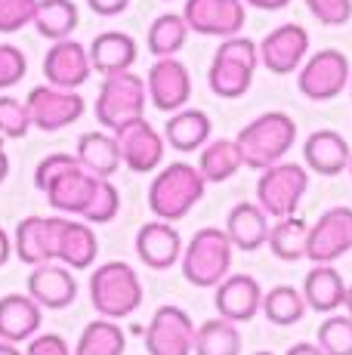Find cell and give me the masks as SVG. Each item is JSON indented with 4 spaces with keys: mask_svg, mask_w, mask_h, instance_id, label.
<instances>
[{
    "mask_svg": "<svg viewBox=\"0 0 352 355\" xmlns=\"http://www.w3.org/2000/svg\"><path fill=\"white\" fill-rule=\"evenodd\" d=\"M103 176L90 173L84 164L78 161V155H46L35 170V186L37 192L46 195L53 210L69 216H84L90 210L93 198L99 192Z\"/></svg>",
    "mask_w": 352,
    "mask_h": 355,
    "instance_id": "1",
    "label": "cell"
},
{
    "mask_svg": "<svg viewBox=\"0 0 352 355\" xmlns=\"http://www.w3.org/2000/svg\"><path fill=\"white\" fill-rule=\"evenodd\" d=\"M204 189L207 182L195 164L176 161L170 167H161L155 173L152 186H148V210L158 220L176 223L204 198Z\"/></svg>",
    "mask_w": 352,
    "mask_h": 355,
    "instance_id": "2",
    "label": "cell"
},
{
    "mask_svg": "<svg viewBox=\"0 0 352 355\" xmlns=\"http://www.w3.org/2000/svg\"><path fill=\"white\" fill-rule=\"evenodd\" d=\"M235 142H238L245 167L266 170V167H272V164H279L284 155L294 148L297 124H294V118L284 112H266L256 121H250L247 127H241Z\"/></svg>",
    "mask_w": 352,
    "mask_h": 355,
    "instance_id": "3",
    "label": "cell"
},
{
    "mask_svg": "<svg viewBox=\"0 0 352 355\" xmlns=\"http://www.w3.org/2000/svg\"><path fill=\"white\" fill-rule=\"evenodd\" d=\"M256 62H260V46L250 37H241V34L222 37L207 71V84L220 99H241L254 84Z\"/></svg>",
    "mask_w": 352,
    "mask_h": 355,
    "instance_id": "4",
    "label": "cell"
},
{
    "mask_svg": "<svg viewBox=\"0 0 352 355\" xmlns=\"http://www.w3.org/2000/svg\"><path fill=\"white\" fill-rule=\"evenodd\" d=\"M232 238L226 229H198L182 250V275L195 288H216L232 269Z\"/></svg>",
    "mask_w": 352,
    "mask_h": 355,
    "instance_id": "5",
    "label": "cell"
},
{
    "mask_svg": "<svg viewBox=\"0 0 352 355\" xmlns=\"http://www.w3.org/2000/svg\"><path fill=\"white\" fill-rule=\"evenodd\" d=\"M90 303L103 318H127L142 306V282L137 269L127 263H112L99 266L90 275Z\"/></svg>",
    "mask_w": 352,
    "mask_h": 355,
    "instance_id": "6",
    "label": "cell"
},
{
    "mask_svg": "<svg viewBox=\"0 0 352 355\" xmlns=\"http://www.w3.org/2000/svg\"><path fill=\"white\" fill-rule=\"evenodd\" d=\"M146 96H148V87L139 74H133V71L108 74L96 96V121L114 133L118 127L142 118Z\"/></svg>",
    "mask_w": 352,
    "mask_h": 355,
    "instance_id": "7",
    "label": "cell"
},
{
    "mask_svg": "<svg viewBox=\"0 0 352 355\" xmlns=\"http://www.w3.org/2000/svg\"><path fill=\"white\" fill-rule=\"evenodd\" d=\"M306 189H309L306 167L290 164V161H279V164H272V167L260 170V180H256V204H260L269 216L284 220V216L297 214Z\"/></svg>",
    "mask_w": 352,
    "mask_h": 355,
    "instance_id": "8",
    "label": "cell"
},
{
    "mask_svg": "<svg viewBox=\"0 0 352 355\" xmlns=\"http://www.w3.org/2000/svg\"><path fill=\"white\" fill-rule=\"evenodd\" d=\"M349 78H352L349 59L343 56L340 50H318L300 65L297 87H300V93L306 99L328 102V99L340 96V93L346 90Z\"/></svg>",
    "mask_w": 352,
    "mask_h": 355,
    "instance_id": "9",
    "label": "cell"
},
{
    "mask_svg": "<svg viewBox=\"0 0 352 355\" xmlns=\"http://www.w3.org/2000/svg\"><path fill=\"white\" fill-rule=\"evenodd\" d=\"M25 105H28V114H31V127L44 130V133H56V130H65V127H71L74 121L84 118L87 102L74 90L44 84L28 93Z\"/></svg>",
    "mask_w": 352,
    "mask_h": 355,
    "instance_id": "10",
    "label": "cell"
},
{
    "mask_svg": "<svg viewBox=\"0 0 352 355\" xmlns=\"http://www.w3.org/2000/svg\"><path fill=\"white\" fill-rule=\"evenodd\" d=\"M352 250V207H331L309 226L306 259L315 266L337 263Z\"/></svg>",
    "mask_w": 352,
    "mask_h": 355,
    "instance_id": "11",
    "label": "cell"
},
{
    "mask_svg": "<svg viewBox=\"0 0 352 355\" xmlns=\"http://www.w3.org/2000/svg\"><path fill=\"white\" fill-rule=\"evenodd\" d=\"M65 216H25L16 226L12 248L25 266L59 263V241H62Z\"/></svg>",
    "mask_w": 352,
    "mask_h": 355,
    "instance_id": "12",
    "label": "cell"
},
{
    "mask_svg": "<svg viewBox=\"0 0 352 355\" xmlns=\"http://www.w3.org/2000/svg\"><path fill=\"white\" fill-rule=\"evenodd\" d=\"M195 331L186 309L179 306H161L146 327V349L148 355H192Z\"/></svg>",
    "mask_w": 352,
    "mask_h": 355,
    "instance_id": "13",
    "label": "cell"
},
{
    "mask_svg": "<svg viewBox=\"0 0 352 355\" xmlns=\"http://www.w3.org/2000/svg\"><path fill=\"white\" fill-rule=\"evenodd\" d=\"M188 31L204 37H235L245 28V0H186L182 6Z\"/></svg>",
    "mask_w": 352,
    "mask_h": 355,
    "instance_id": "14",
    "label": "cell"
},
{
    "mask_svg": "<svg viewBox=\"0 0 352 355\" xmlns=\"http://www.w3.org/2000/svg\"><path fill=\"white\" fill-rule=\"evenodd\" d=\"M114 139H118L121 164H127L133 173H152V170L161 167V161H164L167 139H161V133L148 124L146 118L118 127L114 130Z\"/></svg>",
    "mask_w": 352,
    "mask_h": 355,
    "instance_id": "15",
    "label": "cell"
},
{
    "mask_svg": "<svg viewBox=\"0 0 352 355\" xmlns=\"http://www.w3.org/2000/svg\"><path fill=\"white\" fill-rule=\"evenodd\" d=\"M146 87H148V99L158 112H179L186 108L188 96H192V78H188V68L173 56H164L158 59L152 68H148V78H146Z\"/></svg>",
    "mask_w": 352,
    "mask_h": 355,
    "instance_id": "16",
    "label": "cell"
},
{
    "mask_svg": "<svg viewBox=\"0 0 352 355\" xmlns=\"http://www.w3.org/2000/svg\"><path fill=\"white\" fill-rule=\"evenodd\" d=\"M93 62H90V50L78 40L65 37L46 50L44 56V78L46 84L62 87V90H78L90 80Z\"/></svg>",
    "mask_w": 352,
    "mask_h": 355,
    "instance_id": "17",
    "label": "cell"
},
{
    "mask_svg": "<svg viewBox=\"0 0 352 355\" xmlns=\"http://www.w3.org/2000/svg\"><path fill=\"white\" fill-rule=\"evenodd\" d=\"M306 50H309V31L297 22H288L272 28L260 40V62L272 74H290L300 71Z\"/></svg>",
    "mask_w": 352,
    "mask_h": 355,
    "instance_id": "18",
    "label": "cell"
},
{
    "mask_svg": "<svg viewBox=\"0 0 352 355\" xmlns=\"http://www.w3.org/2000/svg\"><path fill=\"white\" fill-rule=\"evenodd\" d=\"M216 312L229 322H250L263 309V288L254 275H226L216 284Z\"/></svg>",
    "mask_w": 352,
    "mask_h": 355,
    "instance_id": "19",
    "label": "cell"
},
{
    "mask_svg": "<svg viewBox=\"0 0 352 355\" xmlns=\"http://www.w3.org/2000/svg\"><path fill=\"white\" fill-rule=\"evenodd\" d=\"M137 257L148 269H170L182 259V238L167 220H152L137 232Z\"/></svg>",
    "mask_w": 352,
    "mask_h": 355,
    "instance_id": "20",
    "label": "cell"
},
{
    "mask_svg": "<svg viewBox=\"0 0 352 355\" xmlns=\"http://www.w3.org/2000/svg\"><path fill=\"white\" fill-rule=\"evenodd\" d=\"M44 306L31 293H6L0 297V340L22 343L40 331Z\"/></svg>",
    "mask_w": 352,
    "mask_h": 355,
    "instance_id": "21",
    "label": "cell"
},
{
    "mask_svg": "<svg viewBox=\"0 0 352 355\" xmlns=\"http://www.w3.org/2000/svg\"><path fill=\"white\" fill-rule=\"evenodd\" d=\"M303 158H306V167L315 170V173L337 176L343 170H349L352 148L337 130H315L303 142Z\"/></svg>",
    "mask_w": 352,
    "mask_h": 355,
    "instance_id": "22",
    "label": "cell"
},
{
    "mask_svg": "<svg viewBox=\"0 0 352 355\" xmlns=\"http://www.w3.org/2000/svg\"><path fill=\"white\" fill-rule=\"evenodd\" d=\"M28 293L37 300L44 309H65L78 297V284H74L69 266L44 263L35 266L28 275Z\"/></svg>",
    "mask_w": 352,
    "mask_h": 355,
    "instance_id": "23",
    "label": "cell"
},
{
    "mask_svg": "<svg viewBox=\"0 0 352 355\" xmlns=\"http://www.w3.org/2000/svg\"><path fill=\"white\" fill-rule=\"evenodd\" d=\"M137 56H139L137 40L124 31H103V34H96V40L90 44L93 71H99L103 78L130 71L133 62H137Z\"/></svg>",
    "mask_w": 352,
    "mask_h": 355,
    "instance_id": "24",
    "label": "cell"
},
{
    "mask_svg": "<svg viewBox=\"0 0 352 355\" xmlns=\"http://www.w3.org/2000/svg\"><path fill=\"white\" fill-rule=\"evenodd\" d=\"M303 297H306L309 309L337 312L346 303V282H343V275L331 263L313 266V269L306 272V282H303Z\"/></svg>",
    "mask_w": 352,
    "mask_h": 355,
    "instance_id": "25",
    "label": "cell"
},
{
    "mask_svg": "<svg viewBox=\"0 0 352 355\" xmlns=\"http://www.w3.org/2000/svg\"><path fill=\"white\" fill-rule=\"evenodd\" d=\"M226 232L238 250H256V248H263L269 238V214L260 204L241 201L229 210Z\"/></svg>",
    "mask_w": 352,
    "mask_h": 355,
    "instance_id": "26",
    "label": "cell"
},
{
    "mask_svg": "<svg viewBox=\"0 0 352 355\" xmlns=\"http://www.w3.org/2000/svg\"><path fill=\"white\" fill-rule=\"evenodd\" d=\"M211 118L201 108H179L167 118L164 139L176 152H195V148H204V142L211 139Z\"/></svg>",
    "mask_w": 352,
    "mask_h": 355,
    "instance_id": "27",
    "label": "cell"
},
{
    "mask_svg": "<svg viewBox=\"0 0 352 355\" xmlns=\"http://www.w3.org/2000/svg\"><path fill=\"white\" fill-rule=\"evenodd\" d=\"M99 257V241L90 223L84 220H65L62 241H59V263L71 269H90Z\"/></svg>",
    "mask_w": 352,
    "mask_h": 355,
    "instance_id": "28",
    "label": "cell"
},
{
    "mask_svg": "<svg viewBox=\"0 0 352 355\" xmlns=\"http://www.w3.org/2000/svg\"><path fill=\"white\" fill-rule=\"evenodd\" d=\"M78 161L84 164L90 173L103 176V180H112L114 173L121 170V152H118V139H114V133H96V130H90V133H84L78 139Z\"/></svg>",
    "mask_w": 352,
    "mask_h": 355,
    "instance_id": "29",
    "label": "cell"
},
{
    "mask_svg": "<svg viewBox=\"0 0 352 355\" xmlns=\"http://www.w3.org/2000/svg\"><path fill=\"white\" fill-rule=\"evenodd\" d=\"M269 250H272L284 263H297V259L306 257L309 248V223L303 216H284L275 226H269V238H266Z\"/></svg>",
    "mask_w": 352,
    "mask_h": 355,
    "instance_id": "30",
    "label": "cell"
},
{
    "mask_svg": "<svg viewBox=\"0 0 352 355\" xmlns=\"http://www.w3.org/2000/svg\"><path fill=\"white\" fill-rule=\"evenodd\" d=\"M241 167H245V161H241L238 142L235 139H213L201 148L198 170H201V176H204V182H226V180H232Z\"/></svg>",
    "mask_w": 352,
    "mask_h": 355,
    "instance_id": "31",
    "label": "cell"
},
{
    "mask_svg": "<svg viewBox=\"0 0 352 355\" xmlns=\"http://www.w3.org/2000/svg\"><path fill=\"white\" fill-rule=\"evenodd\" d=\"M127 337L114 318H96L80 331L74 355H124Z\"/></svg>",
    "mask_w": 352,
    "mask_h": 355,
    "instance_id": "32",
    "label": "cell"
},
{
    "mask_svg": "<svg viewBox=\"0 0 352 355\" xmlns=\"http://www.w3.org/2000/svg\"><path fill=\"white\" fill-rule=\"evenodd\" d=\"M80 16L74 0H40L37 3V16H35V28L40 37L46 40H65L71 37V31L78 28Z\"/></svg>",
    "mask_w": 352,
    "mask_h": 355,
    "instance_id": "33",
    "label": "cell"
},
{
    "mask_svg": "<svg viewBox=\"0 0 352 355\" xmlns=\"http://www.w3.org/2000/svg\"><path fill=\"white\" fill-rule=\"evenodd\" d=\"M195 355H241V334L229 318H211L195 331Z\"/></svg>",
    "mask_w": 352,
    "mask_h": 355,
    "instance_id": "34",
    "label": "cell"
},
{
    "mask_svg": "<svg viewBox=\"0 0 352 355\" xmlns=\"http://www.w3.org/2000/svg\"><path fill=\"white\" fill-rule=\"evenodd\" d=\"M263 315L272 324L290 327L306 315V297H303V291L290 288V284H279V288L263 293Z\"/></svg>",
    "mask_w": 352,
    "mask_h": 355,
    "instance_id": "35",
    "label": "cell"
},
{
    "mask_svg": "<svg viewBox=\"0 0 352 355\" xmlns=\"http://www.w3.org/2000/svg\"><path fill=\"white\" fill-rule=\"evenodd\" d=\"M186 37H188V25L182 16H176V12H164V16H158L152 22V28H148V53L158 59L164 56H176V53L186 46Z\"/></svg>",
    "mask_w": 352,
    "mask_h": 355,
    "instance_id": "36",
    "label": "cell"
},
{
    "mask_svg": "<svg viewBox=\"0 0 352 355\" xmlns=\"http://www.w3.org/2000/svg\"><path fill=\"white\" fill-rule=\"evenodd\" d=\"M318 346H322L324 355H352V315H334L331 312L328 318L318 327Z\"/></svg>",
    "mask_w": 352,
    "mask_h": 355,
    "instance_id": "37",
    "label": "cell"
},
{
    "mask_svg": "<svg viewBox=\"0 0 352 355\" xmlns=\"http://www.w3.org/2000/svg\"><path fill=\"white\" fill-rule=\"evenodd\" d=\"M31 130L28 105L19 102L16 96H0V136L6 139H22Z\"/></svg>",
    "mask_w": 352,
    "mask_h": 355,
    "instance_id": "38",
    "label": "cell"
},
{
    "mask_svg": "<svg viewBox=\"0 0 352 355\" xmlns=\"http://www.w3.org/2000/svg\"><path fill=\"white\" fill-rule=\"evenodd\" d=\"M40 0H0V34H16L35 25Z\"/></svg>",
    "mask_w": 352,
    "mask_h": 355,
    "instance_id": "39",
    "label": "cell"
},
{
    "mask_svg": "<svg viewBox=\"0 0 352 355\" xmlns=\"http://www.w3.org/2000/svg\"><path fill=\"white\" fill-rule=\"evenodd\" d=\"M118 210H121V192L114 189L112 180H103L99 182L96 198H93V204H90V210H87L80 220L84 223H112L114 216H118Z\"/></svg>",
    "mask_w": 352,
    "mask_h": 355,
    "instance_id": "40",
    "label": "cell"
},
{
    "mask_svg": "<svg viewBox=\"0 0 352 355\" xmlns=\"http://www.w3.org/2000/svg\"><path fill=\"white\" fill-rule=\"evenodd\" d=\"M25 71H28V59H25V53L12 44H0V93L10 90V87H16L19 80L25 78Z\"/></svg>",
    "mask_w": 352,
    "mask_h": 355,
    "instance_id": "41",
    "label": "cell"
},
{
    "mask_svg": "<svg viewBox=\"0 0 352 355\" xmlns=\"http://www.w3.org/2000/svg\"><path fill=\"white\" fill-rule=\"evenodd\" d=\"M306 6L322 25H346L352 19V0H306Z\"/></svg>",
    "mask_w": 352,
    "mask_h": 355,
    "instance_id": "42",
    "label": "cell"
},
{
    "mask_svg": "<svg viewBox=\"0 0 352 355\" xmlns=\"http://www.w3.org/2000/svg\"><path fill=\"white\" fill-rule=\"evenodd\" d=\"M25 355H71V346L59 334H35L28 340Z\"/></svg>",
    "mask_w": 352,
    "mask_h": 355,
    "instance_id": "43",
    "label": "cell"
},
{
    "mask_svg": "<svg viewBox=\"0 0 352 355\" xmlns=\"http://www.w3.org/2000/svg\"><path fill=\"white\" fill-rule=\"evenodd\" d=\"M87 3H90V10L96 12V16H118V12L127 10L130 0H87Z\"/></svg>",
    "mask_w": 352,
    "mask_h": 355,
    "instance_id": "44",
    "label": "cell"
},
{
    "mask_svg": "<svg viewBox=\"0 0 352 355\" xmlns=\"http://www.w3.org/2000/svg\"><path fill=\"white\" fill-rule=\"evenodd\" d=\"M247 6H254V10H266V12H275V10H284V6L290 3V0H245Z\"/></svg>",
    "mask_w": 352,
    "mask_h": 355,
    "instance_id": "45",
    "label": "cell"
},
{
    "mask_svg": "<svg viewBox=\"0 0 352 355\" xmlns=\"http://www.w3.org/2000/svg\"><path fill=\"white\" fill-rule=\"evenodd\" d=\"M284 355H324V352H322L318 343H297V346H290Z\"/></svg>",
    "mask_w": 352,
    "mask_h": 355,
    "instance_id": "46",
    "label": "cell"
},
{
    "mask_svg": "<svg viewBox=\"0 0 352 355\" xmlns=\"http://www.w3.org/2000/svg\"><path fill=\"white\" fill-rule=\"evenodd\" d=\"M12 254V241H10V235H6L3 229H0V269L6 266V259H10Z\"/></svg>",
    "mask_w": 352,
    "mask_h": 355,
    "instance_id": "47",
    "label": "cell"
},
{
    "mask_svg": "<svg viewBox=\"0 0 352 355\" xmlns=\"http://www.w3.org/2000/svg\"><path fill=\"white\" fill-rule=\"evenodd\" d=\"M10 176V158H6V148H3V142H0V182Z\"/></svg>",
    "mask_w": 352,
    "mask_h": 355,
    "instance_id": "48",
    "label": "cell"
},
{
    "mask_svg": "<svg viewBox=\"0 0 352 355\" xmlns=\"http://www.w3.org/2000/svg\"><path fill=\"white\" fill-rule=\"evenodd\" d=\"M0 355H22L16 349V343H10V340H0Z\"/></svg>",
    "mask_w": 352,
    "mask_h": 355,
    "instance_id": "49",
    "label": "cell"
},
{
    "mask_svg": "<svg viewBox=\"0 0 352 355\" xmlns=\"http://www.w3.org/2000/svg\"><path fill=\"white\" fill-rule=\"evenodd\" d=\"M343 306H346V312H349V315H352V284H349V288H346V303H343Z\"/></svg>",
    "mask_w": 352,
    "mask_h": 355,
    "instance_id": "50",
    "label": "cell"
},
{
    "mask_svg": "<svg viewBox=\"0 0 352 355\" xmlns=\"http://www.w3.org/2000/svg\"><path fill=\"white\" fill-rule=\"evenodd\" d=\"M254 355H272V352H254Z\"/></svg>",
    "mask_w": 352,
    "mask_h": 355,
    "instance_id": "51",
    "label": "cell"
},
{
    "mask_svg": "<svg viewBox=\"0 0 352 355\" xmlns=\"http://www.w3.org/2000/svg\"><path fill=\"white\" fill-rule=\"evenodd\" d=\"M349 93H352V78H349Z\"/></svg>",
    "mask_w": 352,
    "mask_h": 355,
    "instance_id": "52",
    "label": "cell"
},
{
    "mask_svg": "<svg viewBox=\"0 0 352 355\" xmlns=\"http://www.w3.org/2000/svg\"><path fill=\"white\" fill-rule=\"evenodd\" d=\"M349 173H352V158H349Z\"/></svg>",
    "mask_w": 352,
    "mask_h": 355,
    "instance_id": "53",
    "label": "cell"
}]
</instances>
